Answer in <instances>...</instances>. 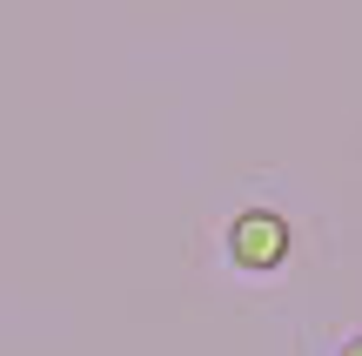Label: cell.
<instances>
[{
    "mask_svg": "<svg viewBox=\"0 0 362 356\" xmlns=\"http://www.w3.org/2000/svg\"><path fill=\"white\" fill-rule=\"evenodd\" d=\"M336 356H362V330H356V336H342V350H336Z\"/></svg>",
    "mask_w": 362,
    "mask_h": 356,
    "instance_id": "7a4b0ae2",
    "label": "cell"
},
{
    "mask_svg": "<svg viewBox=\"0 0 362 356\" xmlns=\"http://www.w3.org/2000/svg\"><path fill=\"white\" fill-rule=\"evenodd\" d=\"M296 249V229H288L282 209H242L228 222V263L248 269V276H275Z\"/></svg>",
    "mask_w": 362,
    "mask_h": 356,
    "instance_id": "6da1fadb",
    "label": "cell"
}]
</instances>
